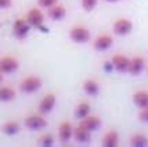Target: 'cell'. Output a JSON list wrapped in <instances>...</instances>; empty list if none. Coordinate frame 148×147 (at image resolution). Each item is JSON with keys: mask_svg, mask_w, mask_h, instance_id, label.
Here are the masks:
<instances>
[{"mask_svg": "<svg viewBox=\"0 0 148 147\" xmlns=\"http://www.w3.org/2000/svg\"><path fill=\"white\" fill-rule=\"evenodd\" d=\"M58 135H59V141L63 143H67L71 138L73 137V128L68 121H63L58 128Z\"/></svg>", "mask_w": 148, "mask_h": 147, "instance_id": "cell-8", "label": "cell"}, {"mask_svg": "<svg viewBox=\"0 0 148 147\" xmlns=\"http://www.w3.org/2000/svg\"><path fill=\"white\" fill-rule=\"evenodd\" d=\"M39 145H41V146L53 145V137L52 135H42L40 139H39Z\"/></svg>", "mask_w": 148, "mask_h": 147, "instance_id": "cell-24", "label": "cell"}, {"mask_svg": "<svg viewBox=\"0 0 148 147\" xmlns=\"http://www.w3.org/2000/svg\"><path fill=\"white\" fill-rule=\"evenodd\" d=\"M144 69V59L142 57H134L130 59V66H129V74L133 76L139 75Z\"/></svg>", "mask_w": 148, "mask_h": 147, "instance_id": "cell-14", "label": "cell"}, {"mask_svg": "<svg viewBox=\"0 0 148 147\" xmlns=\"http://www.w3.org/2000/svg\"><path fill=\"white\" fill-rule=\"evenodd\" d=\"M26 19L28 23L31 25V27H35V29H40L44 25V14L38 8H32L31 10H28Z\"/></svg>", "mask_w": 148, "mask_h": 147, "instance_id": "cell-4", "label": "cell"}, {"mask_svg": "<svg viewBox=\"0 0 148 147\" xmlns=\"http://www.w3.org/2000/svg\"><path fill=\"white\" fill-rule=\"evenodd\" d=\"M41 79L36 78V76H30V78H26L19 85V89L23 93H35L36 90H39L41 88Z\"/></svg>", "mask_w": 148, "mask_h": 147, "instance_id": "cell-2", "label": "cell"}, {"mask_svg": "<svg viewBox=\"0 0 148 147\" xmlns=\"http://www.w3.org/2000/svg\"><path fill=\"white\" fill-rule=\"evenodd\" d=\"M16 97V92L10 87H1L0 88V101L1 102H9L14 100Z\"/></svg>", "mask_w": 148, "mask_h": 147, "instance_id": "cell-20", "label": "cell"}, {"mask_svg": "<svg viewBox=\"0 0 148 147\" xmlns=\"http://www.w3.org/2000/svg\"><path fill=\"white\" fill-rule=\"evenodd\" d=\"M132 30H133V23L127 18H120L117 21H115V23H113V32L119 36L127 35V34L132 32Z\"/></svg>", "mask_w": 148, "mask_h": 147, "instance_id": "cell-3", "label": "cell"}, {"mask_svg": "<svg viewBox=\"0 0 148 147\" xmlns=\"http://www.w3.org/2000/svg\"><path fill=\"white\" fill-rule=\"evenodd\" d=\"M54 104H56V97H54V94H47L41 100L40 104H39V110H40L41 114H49L53 110Z\"/></svg>", "mask_w": 148, "mask_h": 147, "instance_id": "cell-11", "label": "cell"}, {"mask_svg": "<svg viewBox=\"0 0 148 147\" xmlns=\"http://www.w3.org/2000/svg\"><path fill=\"white\" fill-rule=\"evenodd\" d=\"M12 4V0H0V8L5 9V8H9Z\"/></svg>", "mask_w": 148, "mask_h": 147, "instance_id": "cell-27", "label": "cell"}, {"mask_svg": "<svg viewBox=\"0 0 148 147\" xmlns=\"http://www.w3.org/2000/svg\"><path fill=\"white\" fill-rule=\"evenodd\" d=\"M70 38L72 41L77 44H84L88 43L90 39V32L86 27H82V26H76L73 27L72 30L70 31Z\"/></svg>", "mask_w": 148, "mask_h": 147, "instance_id": "cell-1", "label": "cell"}, {"mask_svg": "<svg viewBox=\"0 0 148 147\" xmlns=\"http://www.w3.org/2000/svg\"><path fill=\"white\" fill-rule=\"evenodd\" d=\"M1 132L7 135H14L19 132V125L18 123H14V121H8L1 125Z\"/></svg>", "mask_w": 148, "mask_h": 147, "instance_id": "cell-19", "label": "cell"}, {"mask_svg": "<svg viewBox=\"0 0 148 147\" xmlns=\"http://www.w3.org/2000/svg\"><path fill=\"white\" fill-rule=\"evenodd\" d=\"M139 120L143 121V123H148V107L147 109H143L139 114Z\"/></svg>", "mask_w": 148, "mask_h": 147, "instance_id": "cell-26", "label": "cell"}, {"mask_svg": "<svg viewBox=\"0 0 148 147\" xmlns=\"http://www.w3.org/2000/svg\"><path fill=\"white\" fill-rule=\"evenodd\" d=\"M19 63L13 57H3L0 59V72L1 74H13L18 70Z\"/></svg>", "mask_w": 148, "mask_h": 147, "instance_id": "cell-5", "label": "cell"}, {"mask_svg": "<svg viewBox=\"0 0 148 147\" xmlns=\"http://www.w3.org/2000/svg\"><path fill=\"white\" fill-rule=\"evenodd\" d=\"M48 16H49V18H52L53 21H59V19H62L64 16H66V8L63 7V5H53V7L49 8V10H48Z\"/></svg>", "mask_w": 148, "mask_h": 147, "instance_id": "cell-16", "label": "cell"}, {"mask_svg": "<svg viewBox=\"0 0 148 147\" xmlns=\"http://www.w3.org/2000/svg\"><path fill=\"white\" fill-rule=\"evenodd\" d=\"M102 145L104 147H116L119 145V134L115 131H110L106 133L103 141H102Z\"/></svg>", "mask_w": 148, "mask_h": 147, "instance_id": "cell-17", "label": "cell"}, {"mask_svg": "<svg viewBox=\"0 0 148 147\" xmlns=\"http://www.w3.org/2000/svg\"><path fill=\"white\" fill-rule=\"evenodd\" d=\"M130 145L133 147H147L148 138L143 134H135L130 138Z\"/></svg>", "mask_w": 148, "mask_h": 147, "instance_id": "cell-22", "label": "cell"}, {"mask_svg": "<svg viewBox=\"0 0 148 147\" xmlns=\"http://www.w3.org/2000/svg\"><path fill=\"white\" fill-rule=\"evenodd\" d=\"M84 90L86 94L89 95H97L99 92V85L98 83H97L95 80H93V79H88L84 83Z\"/></svg>", "mask_w": 148, "mask_h": 147, "instance_id": "cell-18", "label": "cell"}, {"mask_svg": "<svg viewBox=\"0 0 148 147\" xmlns=\"http://www.w3.org/2000/svg\"><path fill=\"white\" fill-rule=\"evenodd\" d=\"M3 81V75H1V72H0V83Z\"/></svg>", "mask_w": 148, "mask_h": 147, "instance_id": "cell-29", "label": "cell"}, {"mask_svg": "<svg viewBox=\"0 0 148 147\" xmlns=\"http://www.w3.org/2000/svg\"><path fill=\"white\" fill-rule=\"evenodd\" d=\"M106 1H108V3H116V1H119V0H106Z\"/></svg>", "mask_w": 148, "mask_h": 147, "instance_id": "cell-28", "label": "cell"}, {"mask_svg": "<svg viewBox=\"0 0 148 147\" xmlns=\"http://www.w3.org/2000/svg\"><path fill=\"white\" fill-rule=\"evenodd\" d=\"M133 102L140 110L147 109L148 107V92H144V90L135 92L134 95H133Z\"/></svg>", "mask_w": 148, "mask_h": 147, "instance_id": "cell-13", "label": "cell"}, {"mask_svg": "<svg viewBox=\"0 0 148 147\" xmlns=\"http://www.w3.org/2000/svg\"><path fill=\"white\" fill-rule=\"evenodd\" d=\"M57 3H58V0H39V5L42 8H48V9L53 5H56Z\"/></svg>", "mask_w": 148, "mask_h": 147, "instance_id": "cell-25", "label": "cell"}, {"mask_svg": "<svg viewBox=\"0 0 148 147\" xmlns=\"http://www.w3.org/2000/svg\"><path fill=\"white\" fill-rule=\"evenodd\" d=\"M90 131L84 128L82 125H79L76 129H73V138L80 143H86L90 141Z\"/></svg>", "mask_w": 148, "mask_h": 147, "instance_id": "cell-15", "label": "cell"}, {"mask_svg": "<svg viewBox=\"0 0 148 147\" xmlns=\"http://www.w3.org/2000/svg\"><path fill=\"white\" fill-rule=\"evenodd\" d=\"M89 112H90V106H89V103H88V102H81V103L77 104V107H76V110H75V116L81 120V119L86 117L88 115H89Z\"/></svg>", "mask_w": 148, "mask_h": 147, "instance_id": "cell-21", "label": "cell"}, {"mask_svg": "<svg viewBox=\"0 0 148 147\" xmlns=\"http://www.w3.org/2000/svg\"><path fill=\"white\" fill-rule=\"evenodd\" d=\"M31 25L27 22V19H17L14 22V34L18 39H23L27 36L28 30H30Z\"/></svg>", "mask_w": 148, "mask_h": 147, "instance_id": "cell-9", "label": "cell"}, {"mask_svg": "<svg viewBox=\"0 0 148 147\" xmlns=\"http://www.w3.org/2000/svg\"><path fill=\"white\" fill-rule=\"evenodd\" d=\"M112 66L117 72H129V66H130V59L125 56L117 54L112 58Z\"/></svg>", "mask_w": 148, "mask_h": 147, "instance_id": "cell-7", "label": "cell"}, {"mask_svg": "<svg viewBox=\"0 0 148 147\" xmlns=\"http://www.w3.org/2000/svg\"><path fill=\"white\" fill-rule=\"evenodd\" d=\"M112 44H113V39L110 35H101L95 39L94 49L98 50V52H103V50L110 49L112 47Z\"/></svg>", "mask_w": 148, "mask_h": 147, "instance_id": "cell-10", "label": "cell"}, {"mask_svg": "<svg viewBox=\"0 0 148 147\" xmlns=\"http://www.w3.org/2000/svg\"><path fill=\"white\" fill-rule=\"evenodd\" d=\"M98 4V0H81V5L86 12H90L97 7Z\"/></svg>", "mask_w": 148, "mask_h": 147, "instance_id": "cell-23", "label": "cell"}, {"mask_svg": "<svg viewBox=\"0 0 148 147\" xmlns=\"http://www.w3.org/2000/svg\"><path fill=\"white\" fill-rule=\"evenodd\" d=\"M47 120L42 116H38V115H34V116H28L25 120V125L27 126L31 131H40L44 129L47 126Z\"/></svg>", "mask_w": 148, "mask_h": 147, "instance_id": "cell-6", "label": "cell"}, {"mask_svg": "<svg viewBox=\"0 0 148 147\" xmlns=\"http://www.w3.org/2000/svg\"><path fill=\"white\" fill-rule=\"evenodd\" d=\"M101 124H102V121H101V119H99V117H97V116H89V115H88L86 117L81 119L80 125H82L84 128H86L88 131L94 132V131H97V129L99 128V126H101Z\"/></svg>", "mask_w": 148, "mask_h": 147, "instance_id": "cell-12", "label": "cell"}]
</instances>
